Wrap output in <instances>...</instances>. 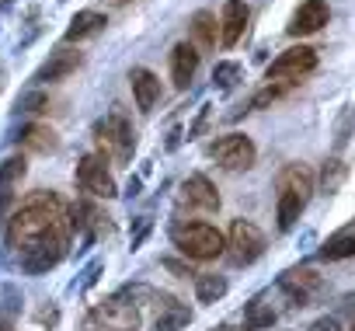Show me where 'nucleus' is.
Segmentation results:
<instances>
[{
  "label": "nucleus",
  "mask_w": 355,
  "mask_h": 331,
  "mask_svg": "<svg viewBox=\"0 0 355 331\" xmlns=\"http://www.w3.org/2000/svg\"><path fill=\"white\" fill-rule=\"evenodd\" d=\"M272 324H275V310H272V303L254 300V303L248 307V314H244V328H248V331H261V328H272Z\"/></svg>",
  "instance_id": "393cba45"
},
{
  "label": "nucleus",
  "mask_w": 355,
  "mask_h": 331,
  "mask_svg": "<svg viewBox=\"0 0 355 331\" xmlns=\"http://www.w3.org/2000/svg\"><path fill=\"white\" fill-rule=\"evenodd\" d=\"M289 91V84H268L261 94H254V101H251V108H265L268 101H275V98H282Z\"/></svg>",
  "instance_id": "c85d7f7f"
},
{
  "label": "nucleus",
  "mask_w": 355,
  "mask_h": 331,
  "mask_svg": "<svg viewBox=\"0 0 355 331\" xmlns=\"http://www.w3.org/2000/svg\"><path fill=\"white\" fill-rule=\"evenodd\" d=\"M189 310L178 303V300H171V296H160V314H157V331H178L182 324H189Z\"/></svg>",
  "instance_id": "aec40b11"
},
{
  "label": "nucleus",
  "mask_w": 355,
  "mask_h": 331,
  "mask_svg": "<svg viewBox=\"0 0 355 331\" xmlns=\"http://www.w3.org/2000/svg\"><path fill=\"white\" fill-rule=\"evenodd\" d=\"M279 286H282V293H286L296 307H306V303L324 289V279H320L313 269H289V272H282Z\"/></svg>",
  "instance_id": "1a4fd4ad"
},
{
  "label": "nucleus",
  "mask_w": 355,
  "mask_h": 331,
  "mask_svg": "<svg viewBox=\"0 0 355 331\" xmlns=\"http://www.w3.org/2000/svg\"><path fill=\"white\" fill-rule=\"evenodd\" d=\"M25 171H28V164H25V157H8V160H0V189L4 192H11L21 178H25Z\"/></svg>",
  "instance_id": "b1692460"
},
{
  "label": "nucleus",
  "mask_w": 355,
  "mask_h": 331,
  "mask_svg": "<svg viewBox=\"0 0 355 331\" xmlns=\"http://www.w3.org/2000/svg\"><path fill=\"white\" fill-rule=\"evenodd\" d=\"M77 185H80V192H87V196H94V199H112V196L119 192L112 171L105 168V157H101V153L80 157V164H77Z\"/></svg>",
  "instance_id": "39448f33"
},
{
  "label": "nucleus",
  "mask_w": 355,
  "mask_h": 331,
  "mask_svg": "<svg viewBox=\"0 0 355 331\" xmlns=\"http://www.w3.org/2000/svg\"><path fill=\"white\" fill-rule=\"evenodd\" d=\"M136 324H139V310L132 307V303H122V300H108L105 307H98L94 310V317H91V331H136Z\"/></svg>",
  "instance_id": "6e6552de"
},
{
  "label": "nucleus",
  "mask_w": 355,
  "mask_h": 331,
  "mask_svg": "<svg viewBox=\"0 0 355 331\" xmlns=\"http://www.w3.org/2000/svg\"><path fill=\"white\" fill-rule=\"evenodd\" d=\"M84 63V56L80 53H70V49H60V53H53L39 70H35V80L39 84H53V80H63V77H70L77 67Z\"/></svg>",
  "instance_id": "f3484780"
},
{
  "label": "nucleus",
  "mask_w": 355,
  "mask_h": 331,
  "mask_svg": "<svg viewBox=\"0 0 355 331\" xmlns=\"http://www.w3.org/2000/svg\"><path fill=\"white\" fill-rule=\"evenodd\" d=\"M223 293H227V279H220V275H199V279H196V296H199V303H216Z\"/></svg>",
  "instance_id": "a878e982"
},
{
  "label": "nucleus",
  "mask_w": 355,
  "mask_h": 331,
  "mask_svg": "<svg viewBox=\"0 0 355 331\" xmlns=\"http://www.w3.org/2000/svg\"><path fill=\"white\" fill-rule=\"evenodd\" d=\"M164 265H167V269H171V272H178V275H196V272H192V269H189V265H182V262H171V258H167V262H164Z\"/></svg>",
  "instance_id": "7c9ffc66"
},
{
  "label": "nucleus",
  "mask_w": 355,
  "mask_h": 331,
  "mask_svg": "<svg viewBox=\"0 0 355 331\" xmlns=\"http://www.w3.org/2000/svg\"><path fill=\"white\" fill-rule=\"evenodd\" d=\"M115 4H119V0H115Z\"/></svg>",
  "instance_id": "473e14b6"
},
{
  "label": "nucleus",
  "mask_w": 355,
  "mask_h": 331,
  "mask_svg": "<svg viewBox=\"0 0 355 331\" xmlns=\"http://www.w3.org/2000/svg\"><path fill=\"white\" fill-rule=\"evenodd\" d=\"M105 25H108L105 15H98V11H80V15H73V22H70V28L63 32V39H67V42H84V39H94Z\"/></svg>",
  "instance_id": "a211bd4d"
},
{
  "label": "nucleus",
  "mask_w": 355,
  "mask_h": 331,
  "mask_svg": "<svg viewBox=\"0 0 355 331\" xmlns=\"http://www.w3.org/2000/svg\"><path fill=\"white\" fill-rule=\"evenodd\" d=\"M67 241L70 237H49V241L35 244L32 251L21 255V265L28 272H49V269H56L63 262V255H67Z\"/></svg>",
  "instance_id": "4468645a"
},
{
  "label": "nucleus",
  "mask_w": 355,
  "mask_h": 331,
  "mask_svg": "<svg viewBox=\"0 0 355 331\" xmlns=\"http://www.w3.org/2000/svg\"><path fill=\"white\" fill-rule=\"evenodd\" d=\"M21 143L28 146V150H39V153H53L56 146H60V139H56V133L49 129V126H28L25 133H21Z\"/></svg>",
  "instance_id": "4be33fe9"
},
{
  "label": "nucleus",
  "mask_w": 355,
  "mask_h": 331,
  "mask_svg": "<svg viewBox=\"0 0 355 331\" xmlns=\"http://www.w3.org/2000/svg\"><path fill=\"white\" fill-rule=\"evenodd\" d=\"M129 87H132V98H136V108H139V112H150V108L157 105V98H160V80H157V74L146 70V67L129 70Z\"/></svg>",
  "instance_id": "dca6fc26"
},
{
  "label": "nucleus",
  "mask_w": 355,
  "mask_h": 331,
  "mask_svg": "<svg viewBox=\"0 0 355 331\" xmlns=\"http://www.w3.org/2000/svg\"><path fill=\"white\" fill-rule=\"evenodd\" d=\"M70 227L73 223L67 217V206L53 192H32L25 199V206L11 217L8 241H11V248H18L25 255L49 237H70Z\"/></svg>",
  "instance_id": "f257e3e1"
},
{
  "label": "nucleus",
  "mask_w": 355,
  "mask_h": 331,
  "mask_svg": "<svg viewBox=\"0 0 355 331\" xmlns=\"http://www.w3.org/2000/svg\"><path fill=\"white\" fill-rule=\"evenodd\" d=\"M237 77H241V67H237V63H216V70H213V80H216L220 87H234Z\"/></svg>",
  "instance_id": "cd10ccee"
},
{
  "label": "nucleus",
  "mask_w": 355,
  "mask_h": 331,
  "mask_svg": "<svg viewBox=\"0 0 355 331\" xmlns=\"http://www.w3.org/2000/svg\"><path fill=\"white\" fill-rule=\"evenodd\" d=\"M213 157L220 160V168H227V171H248V168H254L258 150H254L251 136L230 133V136H223V139L213 143Z\"/></svg>",
  "instance_id": "423d86ee"
},
{
  "label": "nucleus",
  "mask_w": 355,
  "mask_h": 331,
  "mask_svg": "<svg viewBox=\"0 0 355 331\" xmlns=\"http://www.w3.org/2000/svg\"><path fill=\"white\" fill-rule=\"evenodd\" d=\"M248 18H251V11H248L244 0H227V4H223V15H220V42H223L227 49H234V46L244 39Z\"/></svg>",
  "instance_id": "ddd939ff"
},
{
  "label": "nucleus",
  "mask_w": 355,
  "mask_h": 331,
  "mask_svg": "<svg viewBox=\"0 0 355 331\" xmlns=\"http://www.w3.org/2000/svg\"><path fill=\"white\" fill-rule=\"evenodd\" d=\"M216 32H220V25H216V15H209V11H199V15L192 18V35H196V42H199L202 49L216 46Z\"/></svg>",
  "instance_id": "5701e85b"
},
{
  "label": "nucleus",
  "mask_w": 355,
  "mask_h": 331,
  "mask_svg": "<svg viewBox=\"0 0 355 331\" xmlns=\"http://www.w3.org/2000/svg\"><path fill=\"white\" fill-rule=\"evenodd\" d=\"M174 244L192 262H213L223 255L227 237L213 223H182V227H174Z\"/></svg>",
  "instance_id": "f03ea898"
},
{
  "label": "nucleus",
  "mask_w": 355,
  "mask_h": 331,
  "mask_svg": "<svg viewBox=\"0 0 355 331\" xmlns=\"http://www.w3.org/2000/svg\"><path fill=\"white\" fill-rule=\"evenodd\" d=\"M317 70V53L310 49V46H293V49H286L272 67H268V80L275 77V80H300V77H306V74H313Z\"/></svg>",
  "instance_id": "0eeeda50"
},
{
  "label": "nucleus",
  "mask_w": 355,
  "mask_h": 331,
  "mask_svg": "<svg viewBox=\"0 0 355 331\" xmlns=\"http://www.w3.org/2000/svg\"><path fill=\"white\" fill-rule=\"evenodd\" d=\"M0 331H15V328H11L8 321H0Z\"/></svg>",
  "instance_id": "2f4dec72"
},
{
  "label": "nucleus",
  "mask_w": 355,
  "mask_h": 331,
  "mask_svg": "<svg viewBox=\"0 0 355 331\" xmlns=\"http://www.w3.org/2000/svg\"><path fill=\"white\" fill-rule=\"evenodd\" d=\"M196 70H199V49L192 42H178L171 49V80H174V87H189Z\"/></svg>",
  "instance_id": "2eb2a0df"
},
{
  "label": "nucleus",
  "mask_w": 355,
  "mask_h": 331,
  "mask_svg": "<svg viewBox=\"0 0 355 331\" xmlns=\"http://www.w3.org/2000/svg\"><path fill=\"white\" fill-rule=\"evenodd\" d=\"M11 203H15V196H11V192H4V189H0V220H4V217H8V210H11Z\"/></svg>",
  "instance_id": "c756f323"
},
{
  "label": "nucleus",
  "mask_w": 355,
  "mask_h": 331,
  "mask_svg": "<svg viewBox=\"0 0 355 331\" xmlns=\"http://www.w3.org/2000/svg\"><path fill=\"white\" fill-rule=\"evenodd\" d=\"M303 210H306V203H303V199L279 192V199H275V220H279V230H293Z\"/></svg>",
  "instance_id": "412c9836"
},
{
  "label": "nucleus",
  "mask_w": 355,
  "mask_h": 331,
  "mask_svg": "<svg viewBox=\"0 0 355 331\" xmlns=\"http://www.w3.org/2000/svg\"><path fill=\"white\" fill-rule=\"evenodd\" d=\"M320 258L324 262H345V258H355V230H341L334 237H327L320 244Z\"/></svg>",
  "instance_id": "6ab92c4d"
},
{
  "label": "nucleus",
  "mask_w": 355,
  "mask_h": 331,
  "mask_svg": "<svg viewBox=\"0 0 355 331\" xmlns=\"http://www.w3.org/2000/svg\"><path fill=\"white\" fill-rule=\"evenodd\" d=\"M345 175H348V168L341 160H327L324 164V171H320V185H324V192L331 196V192H338V185L345 182Z\"/></svg>",
  "instance_id": "bb28decb"
},
{
  "label": "nucleus",
  "mask_w": 355,
  "mask_h": 331,
  "mask_svg": "<svg viewBox=\"0 0 355 331\" xmlns=\"http://www.w3.org/2000/svg\"><path fill=\"white\" fill-rule=\"evenodd\" d=\"M327 18H331V11H327V0H303V4L293 11V18H289V35H313V32H320L324 25H327Z\"/></svg>",
  "instance_id": "9d476101"
},
{
  "label": "nucleus",
  "mask_w": 355,
  "mask_h": 331,
  "mask_svg": "<svg viewBox=\"0 0 355 331\" xmlns=\"http://www.w3.org/2000/svg\"><path fill=\"white\" fill-rule=\"evenodd\" d=\"M275 189H279V192H286V196H296V199L310 203V196H313V171L306 168V164L293 160V164H286V168L279 171Z\"/></svg>",
  "instance_id": "f8f14e48"
},
{
  "label": "nucleus",
  "mask_w": 355,
  "mask_h": 331,
  "mask_svg": "<svg viewBox=\"0 0 355 331\" xmlns=\"http://www.w3.org/2000/svg\"><path fill=\"white\" fill-rule=\"evenodd\" d=\"M94 136H98L101 157H112V160H129V157H132L136 136H132V126H129L122 115H108V119H101L98 129H94Z\"/></svg>",
  "instance_id": "20e7f679"
},
{
  "label": "nucleus",
  "mask_w": 355,
  "mask_h": 331,
  "mask_svg": "<svg viewBox=\"0 0 355 331\" xmlns=\"http://www.w3.org/2000/svg\"><path fill=\"white\" fill-rule=\"evenodd\" d=\"M223 237H227L223 255H227L234 265H251V262H258V258L265 255V234H261V227L251 223V220H234Z\"/></svg>",
  "instance_id": "7ed1b4c3"
},
{
  "label": "nucleus",
  "mask_w": 355,
  "mask_h": 331,
  "mask_svg": "<svg viewBox=\"0 0 355 331\" xmlns=\"http://www.w3.org/2000/svg\"><path fill=\"white\" fill-rule=\"evenodd\" d=\"M182 203L199 210V213H216L220 210V192L206 175H192L182 182Z\"/></svg>",
  "instance_id": "9b49d317"
}]
</instances>
